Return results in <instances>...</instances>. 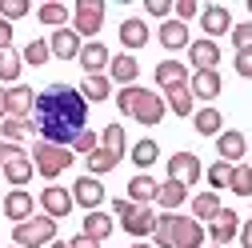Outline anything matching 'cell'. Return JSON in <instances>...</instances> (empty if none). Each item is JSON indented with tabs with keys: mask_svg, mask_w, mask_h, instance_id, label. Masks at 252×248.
<instances>
[{
	"mask_svg": "<svg viewBox=\"0 0 252 248\" xmlns=\"http://www.w3.org/2000/svg\"><path fill=\"white\" fill-rule=\"evenodd\" d=\"M20 68H24V60L20 52H0V84H20Z\"/></svg>",
	"mask_w": 252,
	"mask_h": 248,
	"instance_id": "35",
	"label": "cell"
},
{
	"mask_svg": "<svg viewBox=\"0 0 252 248\" xmlns=\"http://www.w3.org/2000/svg\"><path fill=\"white\" fill-rule=\"evenodd\" d=\"M236 232H240V216H236L232 208H220L212 220H208V236H212V244H216V248L232 244V240H236Z\"/></svg>",
	"mask_w": 252,
	"mask_h": 248,
	"instance_id": "9",
	"label": "cell"
},
{
	"mask_svg": "<svg viewBox=\"0 0 252 248\" xmlns=\"http://www.w3.org/2000/svg\"><path fill=\"white\" fill-rule=\"evenodd\" d=\"M68 248H100V244L92 240V236H84V232H80V236H72V240H68Z\"/></svg>",
	"mask_w": 252,
	"mask_h": 248,
	"instance_id": "50",
	"label": "cell"
},
{
	"mask_svg": "<svg viewBox=\"0 0 252 248\" xmlns=\"http://www.w3.org/2000/svg\"><path fill=\"white\" fill-rule=\"evenodd\" d=\"M236 76H244V80H252V48H244V52H236Z\"/></svg>",
	"mask_w": 252,
	"mask_h": 248,
	"instance_id": "46",
	"label": "cell"
},
{
	"mask_svg": "<svg viewBox=\"0 0 252 248\" xmlns=\"http://www.w3.org/2000/svg\"><path fill=\"white\" fill-rule=\"evenodd\" d=\"M192 128H196L200 136H220V132H224V116H220L212 104H204V108L192 112Z\"/></svg>",
	"mask_w": 252,
	"mask_h": 248,
	"instance_id": "25",
	"label": "cell"
},
{
	"mask_svg": "<svg viewBox=\"0 0 252 248\" xmlns=\"http://www.w3.org/2000/svg\"><path fill=\"white\" fill-rule=\"evenodd\" d=\"M68 192H72V204H80L84 212H96V208L104 204V184H100L96 176H80Z\"/></svg>",
	"mask_w": 252,
	"mask_h": 248,
	"instance_id": "8",
	"label": "cell"
},
{
	"mask_svg": "<svg viewBox=\"0 0 252 248\" xmlns=\"http://www.w3.org/2000/svg\"><path fill=\"white\" fill-rule=\"evenodd\" d=\"M148 16H160V20H168V12H172V4H168V0H148Z\"/></svg>",
	"mask_w": 252,
	"mask_h": 248,
	"instance_id": "47",
	"label": "cell"
},
{
	"mask_svg": "<svg viewBox=\"0 0 252 248\" xmlns=\"http://www.w3.org/2000/svg\"><path fill=\"white\" fill-rule=\"evenodd\" d=\"M116 108L128 116V120H140V124H160L164 120V96L160 92H152V88H136V84H128V88H120L116 92Z\"/></svg>",
	"mask_w": 252,
	"mask_h": 248,
	"instance_id": "2",
	"label": "cell"
},
{
	"mask_svg": "<svg viewBox=\"0 0 252 248\" xmlns=\"http://www.w3.org/2000/svg\"><path fill=\"white\" fill-rule=\"evenodd\" d=\"M32 104H36V88L32 84H12L8 88V116L28 120V116H32Z\"/></svg>",
	"mask_w": 252,
	"mask_h": 248,
	"instance_id": "20",
	"label": "cell"
},
{
	"mask_svg": "<svg viewBox=\"0 0 252 248\" xmlns=\"http://www.w3.org/2000/svg\"><path fill=\"white\" fill-rule=\"evenodd\" d=\"M28 124H32L36 140L72 148V140L88 128V100L72 84H48L44 92H36V104H32Z\"/></svg>",
	"mask_w": 252,
	"mask_h": 248,
	"instance_id": "1",
	"label": "cell"
},
{
	"mask_svg": "<svg viewBox=\"0 0 252 248\" xmlns=\"http://www.w3.org/2000/svg\"><path fill=\"white\" fill-rule=\"evenodd\" d=\"M0 132H4L0 140H12V144H20L28 132H32V124H28V120H20V116H4V120H0Z\"/></svg>",
	"mask_w": 252,
	"mask_h": 248,
	"instance_id": "37",
	"label": "cell"
},
{
	"mask_svg": "<svg viewBox=\"0 0 252 248\" xmlns=\"http://www.w3.org/2000/svg\"><path fill=\"white\" fill-rule=\"evenodd\" d=\"M188 76H192V72H188L180 60H160V64H156V72H152L156 88H164V92L176 88V84H188Z\"/></svg>",
	"mask_w": 252,
	"mask_h": 248,
	"instance_id": "21",
	"label": "cell"
},
{
	"mask_svg": "<svg viewBox=\"0 0 252 248\" xmlns=\"http://www.w3.org/2000/svg\"><path fill=\"white\" fill-rule=\"evenodd\" d=\"M212 248H216V244H212Z\"/></svg>",
	"mask_w": 252,
	"mask_h": 248,
	"instance_id": "58",
	"label": "cell"
},
{
	"mask_svg": "<svg viewBox=\"0 0 252 248\" xmlns=\"http://www.w3.org/2000/svg\"><path fill=\"white\" fill-rule=\"evenodd\" d=\"M216 152H220V160L224 164H240L244 160V152H248V140H244V132H236V128H224L216 136Z\"/></svg>",
	"mask_w": 252,
	"mask_h": 248,
	"instance_id": "15",
	"label": "cell"
},
{
	"mask_svg": "<svg viewBox=\"0 0 252 248\" xmlns=\"http://www.w3.org/2000/svg\"><path fill=\"white\" fill-rule=\"evenodd\" d=\"M120 228L128 232V236H136V240H144V236H152V228H156V212H152L148 204H136V208L120 220Z\"/></svg>",
	"mask_w": 252,
	"mask_h": 248,
	"instance_id": "16",
	"label": "cell"
},
{
	"mask_svg": "<svg viewBox=\"0 0 252 248\" xmlns=\"http://www.w3.org/2000/svg\"><path fill=\"white\" fill-rule=\"evenodd\" d=\"M236 236H240V244H244V248H252V220H244Z\"/></svg>",
	"mask_w": 252,
	"mask_h": 248,
	"instance_id": "51",
	"label": "cell"
},
{
	"mask_svg": "<svg viewBox=\"0 0 252 248\" xmlns=\"http://www.w3.org/2000/svg\"><path fill=\"white\" fill-rule=\"evenodd\" d=\"M0 212H4L12 224H24V220H32V212H36V196L24 192V188H12L4 200H0Z\"/></svg>",
	"mask_w": 252,
	"mask_h": 248,
	"instance_id": "7",
	"label": "cell"
},
{
	"mask_svg": "<svg viewBox=\"0 0 252 248\" xmlns=\"http://www.w3.org/2000/svg\"><path fill=\"white\" fill-rule=\"evenodd\" d=\"M132 208H136V204H132L128 196H124V200H112V216H120V220H124V216H128Z\"/></svg>",
	"mask_w": 252,
	"mask_h": 248,
	"instance_id": "49",
	"label": "cell"
},
{
	"mask_svg": "<svg viewBox=\"0 0 252 248\" xmlns=\"http://www.w3.org/2000/svg\"><path fill=\"white\" fill-rule=\"evenodd\" d=\"M44 248H68V240H52V244H44Z\"/></svg>",
	"mask_w": 252,
	"mask_h": 248,
	"instance_id": "53",
	"label": "cell"
},
{
	"mask_svg": "<svg viewBox=\"0 0 252 248\" xmlns=\"http://www.w3.org/2000/svg\"><path fill=\"white\" fill-rule=\"evenodd\" d=\"M136 76H140V60H136L132 52H120V56L108 60V80H112V84L128 88V84H136Z\"/></svg>",
	"mask_w": 252,
	"mask_h": 248,
	"instance_id": "14",
	"label": "cell"
},
{
	"mask_svg": "<svg viewBox=\"0 0 252 248\" xmlns=\"http://www.w3.org/2000/svg\"><path fill=\"white\" fill-rule=\"evenodd\" d=\"M156 188H160V184H156L148 172H136V176L128 180V200H132V204H152V200H156Z\"/></svg>",
	"mask_w": 252,
	"mask_h": 248,
	"instance_id": "27",
	"label": "cell"
},
{
	"mask_svg": "<svg viewBox=\"0 0 252 248\" xmlns=\"http://www.w3.org/2000/svg\"><path fill=\"white\" fill-rule=\"evenodd\" d=\"M172 248H204V224L192 216H176L172 220Z\"/></svg>",
	"mask_w": 252,
	"mask_h": 248,
	"instance_id": "12",
	"label": "cell"
},
{
	"mask_svg": "<svg viewBox=\"0 0 252 248\" xmlns=\"http://www.w3.org/2000/svg\"><path fill=\"white\" fill-rule=\"evenodd\" d=\"M48 48H52V56H56V60H76V56H80V48H84V40L72 32V28H56L52 40H48Z\"/></svg>",
	"mask_w": 252,
	"mask_h": 248,
	"instance_id": "18",
	"label": "cell"
},
{
	"mask_svg": "<svg viewBox=\"0 0 252 248\" xmlns=\"http://www.w3.org/2000/svg\"><path fill=\"white\" fill-rule=\"evenodd\" d=\"M200 28H204V40L224 36V32H232V12L224 4H208V8H200Z\"/></svg>",
	"mask_w": 252,
	"mask_h": 248,
	"instance_id": "13",
	"label": "cell"
},
{
	"mask_svg": "<svg viewBox=\"0 0 252 248\" xmlns=\"http://www.w3.org/2000/svg\"><path fill=\"white\" fill-rule=\"evenodd\" d=\"M228 188L236 196H252V168L248 164H232V180H228Z\"/></svg>",
	"mask_w": 252,
	"mask_h": 248,
	"instance_id": "39",
	"label": "cell"
},
{
	"mask_svg": "<svg viewBox=\"0 0 252 248\" xmlns=\"http://www.w3.org/2000/svg\"><path fill=\"white\" fill-rule=\"evenodd\" d=\"M128 156H132V164L144 172V168H152V164H156V156H160V144H156V140H136Z\"/></svg>",
	"mask_w": 252,
	"mask_h": 248,
	"instance_id": "34",
	"label": "cell"
},
{
	"mask_svg": "<svg viewBox=\"0 0 252 248\" xmlns=\"http://www.w3.org/2000/svg\"><path fill=\"white\" fill-rule=\"evenodd\" d=\"M96 148H100V132H92V128H84L72 140V152H84V156H88V152H96Z\"/></svg>",
	"mask_w": 252,
	"mask_h": 248,
	"instance_id": "42",
	"label": "cell"
},
{
	"mask_svg": "<svg viewBox=\"0 0 252 248\" xmlns=\"http://www.w3.org/2000/svg\"><path fill=\"white\" fill-rule=\"evenodd\" d=\"M196 16H200V4H196V0H180V4H176V20H180V24L196 20Z\"/></svg>",
	"mask_w": 252,
	"mask_h": 248,
	"instance_id": "44",
	"label": "cell"
},
{
	"mask_svg": "<svg viewBox=\"0 0 252 248\" xmlns=\"http://www.w3.org/2000/svg\"><path fill=\"white\" fill-rule=\"evenodd\" d=\"M120 44H124V52H136V48H144V44H148V24H144L140 16L120 20Z\"/></svg>",
	"mask_w": 252,
	"mask_h": 248,
	"instance_id": "22",
	"label": "cell"
},
{
	"mask_svg": "<svg viewBox=\"0 0 252 248\" xmlns=\"http://www.w3.org/2000/svg\"><path fill=\"white\" fill-rule=\"evenodd\" d=\"M156 36H160V44H164L168 52H180V48L192 44V40H188V24H180L176 16H168V20L160 24V32H156Z\"/></svg>",
	"mask_w": 252,
	"mask_h": 248,
	"instance_id": "24",
	"label": "cell"
},
{
	"mask_svg": "<svg viewBox=\"0 0 252 248\" xmlns=\"http://www.w3.org/2000/svg\"><path fill=\"white\" fill-rule=\"evenodd\" d=\"M36 204L44 208V216H52V220H60V216H68V212L76 208V204H72V192L60 188V184H44V192H40Z\"/></svg>",
	"mask_w": 252,
	"mask_h": 248,
	"instance_id": "11",
	"label": "cell"
},
{
	"mask_svg": "<svg viewBox=\"0 0 252 248\" xmlns=\"http://www.w3.org/2000/svg\"><path fill=\"white\" fill-rule=\"evenodd\" d=\"M228 36H232V48H236V52L252 48V20H248V24H232V32H228Z\"/></svg>",
	"mask_w": 252,
	"mask_h": 248,
	"instance_id": "43",
	"label": "cell"
},
{
	"mask_svg": "<svg viewBox=\"0 0 252 248\" xmlns=\"http://www.w3.org/2000/svg\"><path fill=\"white\" fill-rule=\"evenodd\" d=\"M248 12H252V0H248Z\"/></svg>",
	"mask_w": 252,
	"mask_h": 248,
	"instance_id": "55",
	"label": "cell"
},
{
	"mask_svg": "<svg viewBox=\"0 0 252 248\" xmlns=\"http://www.w3.org/2000/svg\"><path fill=\"white\" fill-rule=\"evenodd\" d=\"M164 108H172L176 116H192L196 112V100H192V92H188V84H176L164 92Z\"/></svg>",
	"mask_w": 252,
	"mask_h": 248,
	"instance_id": "28",
	"label": "cell"
},
{
	"mask_svg": "<svg viewBox=\"0 0 252 248\" xmlns=\"http://www.w3.org/2000/svg\"><path fill=\"white\" fill-rule=\"evenodd\" d=\"M4 116H8V88L0 84V120H4Z\"/></svg>",
	"mask_w": 252,
	"mask_h": 248,
	"instance_id": "52",
	"label": "cell"
},
{
	"mask_svg": "<svg viewBox=\"0 0 252 248\" xmlns=\"http://www.w3.org/2000/svg\"><path fill=\"white\" fill-rule=\"evenodd\" d=\"M80 96H84L88 104H100V100H108V96H112V80H108V72H104V76H84V84H80Z\"/></svg>",
	"mask_w": 252,
	"mask_h": 248,
	"instance_id": "31",
	"label": "cell"
},
{
	"mask_svg": "<svg viewBox=\"0 0 252 248\" xmlns=\"http://www.w3.org/2000/svg\"><path fill=\"white\" fill-rule=\"evenodd\" d=\"M28 12H32V4H28V0H0V16H4L8 24H12V20H24Z\"/></svg>",
	"mask_w": 252,
	"mask_h": 248,
	"instance_id": "40",
	"label": "cell"
},
{
	"mask_svg": "<svg viewBox=\"0 0 252 248\" xmlns=\"http://www.w3.org/2000/svg\"><path fill=\"white\" fill-rule=\"evenodd\" d=\"M16 156H24V148L12 144V140H0V168H4L8 160H16Z\"/></svg>",
	"mask_w": 252,
	"mask_h": 248,
	"instance_id": "45",
	"label": "cell"
},
{
	"mask_svg": "<svg viewBox=\"0 0 252 248\" xmlns=\"http://www.w3.org/2000/svg\"><path fill=\"white\" fill-rule=\"evenodd\" d=\"M184 200H188V188H184V184H176V180H164L160 188H156V204H160L164 212H176Z\"/></svg>",
	"mask_w": 252,
	"mask_h": 248,
	"instance_id": "30",
	"label": "cell"
},
{
	"mask_svg": "<svg viewBox=\"0 0 252 248\" xmlns=\"http://www.w3.org/2000/svg\"><path fill=\"white\" fill-rule=\"evenodd\" d=\"M8 48H12V24L0 16V52H8Z\"/></svg>",
	"mask_w": 252,
	"mask_h": 248,
	"instance_id": "48",
	"label": "cell"
},
{
	"mask_svg": "<svg viewBox=\"0 0 252 248\" xmlns=\"http://www.w3.org/2000/svg\"><path fill=\"white\" fill-rule=\"evenodd\" d=\"M68 28L80 40H96V32L104 28V0H76V12H72Z\"/></svg>",
	"mask_w": 252,
	"mask_h": 248,
	"instance_id": "5",
	"label": "cell"
},
{
	"mask_svg": "<svg viewBox=\"0 0 252 248\" xmlns=\"http://www.w3.org/2000/svg\"><path fill=\"white\" fill-rule=\"evenodd\" d=\"M220 208H224V204H220V196H216L212 188H208V192H196V196H192V220L208 224V220H212V216H216Z\"/></svg>",
	"mask_w": 252,
	"mask_h": 248,
	"instance_id": "33",
	"label": "cell"
},
{
	"mask_svg": "<svg viewBox=\"0 0 252 248\" xmlns=\"http://www.w3.org/2000/svg\"><path fill=\"white\" fill-rule=\"evenodd\" d=\"M56 240V220L52 216H32L24 224H12V244L16 248H44Z\"/></svg>",
	"mask_w": 252,
	"mask_h": 248,
	"instance_id": "4",
	"label": "cell"
},
{
	"mask_svg": "<svg viewBox=\"0 0 252 248\" xmlns=\"http://www.w3.org/2000/svg\"><path fill=\"white\" fill-rule=\"evenodd\" d=\"M188 92H192V100H216L220 92H224V84H220V72H192L188 76Z\"/></svg>",
	"mask_w": 252,
	"mask_h": 248,
	"instance_id": "17",
	"label": "cell"
},
{
	"mask_svg": "<svg viewBox=\"0 0 252 248\" xmlns=\"http://www.w3.org/2000/svg\"><path fill=\"white\" fill-rule=\"evenodd\" d=\"M48 56H52L48 40H28V44H24V52H20V60H24V64H32V68L48 64Z\"/></svg>",
	"mask_w": 252,
	"mask_h": 248,
	"instance_id": "38",
	"label": "cell"
},
{
	"mask_svg": "<svg viewBox=\"0 0 252 248\" xmlns=\"http://www.w3.org/2000/svg\"><path fill=\"white\" fill-rule=\"evenodd\" d=\"M80 68H84V76H104L108 72V60H112V52H108V44H100V40H84V48H80Z\"/></svg>",
	"mask_w": 252,
	"mask_h": 248,
	"instance_id": "10",
	"label": "cell"
},
{
	"mask_svg": "<svg viewBox=\"0 0 252 248\" xmlns=\"http://www.w3.org/2000/svg\"><path fill=\"white\" fill-rule=\"evenodd\" d=\"M112 228H116V224H112V216H108V212H100V208L84 216V236H92L96 244H100V240H108V236H112Z\"/></svg>",
	"mask_w": 252,
	"mask_h": 248,
	"instance_id": "32",
	"label": "cell"
},
{
	"mask_svg": "<svg viewBox=\"0 0 252 248\" xmlns=\"http://www.w3.org/2000/svg\"><path fill=\"white\" fill-rule=\"evenodd\" d=\"M100 148L104 152H112L116 160H124L128 156V136H124V128L112 120V124H104V132H100Z\"/></svg>",
	"mask_w": 252,
	"mask_h": 248,
	"instance_id": "26",
	"label": "cell"
},
{
	"mask_svg": "<svg viewBox=\"0 0 252 248\" xmlns=\"http://www.w3.org/2000/svg\"><path fill=\"white\" fill-rule=\"evenodd\" d=\"M204 176V164H200V156L196 152H172L168 156V180H176V184H196Z\"/></svg>",
	"mask_w": 252,
	"mask_h": 248,
	"instance_id": "6",
	"label": "cell"
},
{
	"mask_svg": "<svg viewBox=\"0 0 252 248\" xmlns=\"http://www.w3.org/2000/svg\"><path fill=\"white\" fill-rule=\"evenodd\" d=\"M228 180H232V164H224V160H216V164L208 168V184H212V192H220V188H228Z\"/></svg>",
	"mask_w": 252,
	"mask_h": 248,
	"instance_id": "41",
	"label": "cell"
},
{
	"mask_svg": "<svg viewBox=\"0 0 252 248\" xmlns=\"http://www.w3.org/2000/svg\"><path fill=\"white\" fill-rule=\"evenodd\" d=\"M12 248H16V244H12Z\"/></svg>",
	"mask_w": 252,
	"mask_h": 248,
	"instance_id": "56",
	"label": "cell"
},
{
	"mask_svg": "<svg viewBox=\"0 0 252 248\" xmlns=\"http://www.w3.org/2000/svg\"><path fill=\"white\" fill-rule=\"evenodd\" d=\"M28 156H32V168H36L44 180H56V176H64V172L72 168L76 152H72V148H64V144H48V140H36Z\"/></svg>",
	"mask_w": 252,
	"mask_h": 248,
	"instance_id": "3",
	"label": "cell"
},
{
	"mask_svg": "<svg viewBox=\"0 0 252 248\" xmlns=\"http://www.w3.org/2000/svg\"><path fill=\"white\" fill-rule=\"evenodd\" d=\"M32 176H36V168H32V156H28V152H24V156H16V160H8L4 168H0V180H8L12 188H24Z\"/></svg>",
	"mask_w": 252,
	"mask_h": 248,
	"instance_id": "23",
	"label": "cell"
},
{
	"mask_svg": "<svg viewBox=\"0 0 252 248\" xmlns=\"http://www.w3.org/2000/svg\"><path fill=\"white\" fill-rule=\"evenodd\" d=\"M36 16H40V24H52V32H56V28H68V24H72L68 4H60V0H48V4H40Z\"/></svg>",
	"mask_w": 252,
	"mask_h": 248,
	"instance_id": "29",
	"label": "cell"
},
{
	"mask_svg": "<svg viewBox=\"0 0 252 248\" xmlns=\"http://www.w3.org/2000/svg\"><path fill=\"white\" fill-rule=\"evenodd\" d=\"M248 168H252V164H248Z\"/></svg>",
	"mask_w": 252,
	"mask_h": 248,
	"instance_id": "57",
	"label": "cell"
},
{
	"mask_svg": "<svg viewBox=\"0 0 252 248\" xmlns=\"http://www.w3.org/2000/svg\"><path fill=\"white\" fill-rule=\"evenodd\" d=\"M188 56H192V68L196 72H216V64H220L216 40H192V44H188Z\"/></svg>",
	"mask_w": 252,
	"mask_h": 248,
	"instance_id": "19",
	"label": "cell"
},
{
	"mask_svg": "<svg viewBox=\"0 0 252 248\" xmlns=\"http://www.w3.org/2000/svg\"><path fill=\"white\" fill-rule=\"evenodd\" d=\"M84 160H88V176H96V180H100L104 172H112V168L120 164V160L112 156V152H104V148H96V152H88Z\"/></svg>",
	"mask_w": 252,
	"mask_h": 248,
	"instance_id": "36",
	"label": "cell"
},
{
	"mask_svg": "<svg viewBox=\"0 0 252 248\" xmlns=\"http://www.w3.org/2000/svg\"><path fill=\"white\" fill-rule=\"evenodd\" d=\"M132 248H152V244H144V240H136V244H132Z\"/></svg>",
	"mask_w": 252,
	"mask_h": 248,
	"instance_id": "54",
	"label": "cell"
}]
</instances>
